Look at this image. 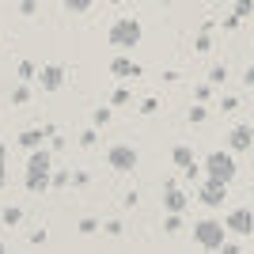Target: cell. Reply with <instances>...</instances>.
Wrapping results in <instances>:
<instances>
[{
	"instance_id": "cell-23",
	"label": "cell",
	"mask_w": 254,
	"mask_h": 254,
	"mask_svg": "<svg viewBox=\"0 0 254 254\" xmlns=\"http://www.w3.org/2000/svg\"><path fill=\"white\" fill-rule=\"evenodd\" d=\"M182 175H186V179H190V182H197V179H201V175H205V171H201V163L193 159L190 167H182Z\"/></svg>"
},
{
	"instance_id": "cell-16",
	"label": "cell",
	"mask_w": 254,
	"mask_h": 254,
	"mask_svg": "<svg viewBox=\"0 0 254 254\" xmlns=\"http://www.w3.org/2000/svg\"><path fill=\"white\" fill-rule=\"evenodd\" d=\"M61 4L72 11V15H84V11H91V4H95V0H61Z\"/></svg>"
},
{
	"instance_id": "cell-37",
	"label": "cell",
	"mask_w": 254,
	"mask_h": 254,
	"mask_svg": "<svg viewBox=\"0 0 254 254\" xmlns=\"http://www.w3.org/2000/svg\"><path fill=\"white\" fill-rule=\"evenodd\" d=\"M110 4H122V0H110Z\"/></svg>"
},
{
	"instance_id": "cell-3",
	"label": "cell",
	"mask_w": 254,
	"mask_h": 254,
	"mask_svg": "<svg viewBox=\"0 0 254 254\" xmlns=\"http://www.w3.org/2000/svg\"><path fill=\"white\" fill-rule=\"evenodd\" d=\"M224 235H228V228L220 220H197L193 224V243L205 247V251H224V243H228Z\"/></svg>"
},
{
	"instance_id": "cell-18",
	"label": "cell",
	"mask_w": 254,
	"mask_h": 254,
	"mask_svg": "<svg viewBox=\"0 0 254 254\" xmlns=\"http://www.w3.org/2000/svg\"><path fill=\"white\" fill-rule=\"evenodd\" d=\"M99 228H103V224H99L95 216H84V220H80V235H95Z\"/></svg>"
},
{
	"instance_id": "cell-11",
	"label": "cell",
	"mask_w": 254,
	"mask_h": 254,
	"mask_svg": "<svg viewBox=\"0 0 254 254\" xmlns=\"http://www.w3.org/2000/svg\"><path fill=\"white\" fill-rule=\"evenodd\" d=\"M38 84H42V91H57L64 84V68L61 64H42L38 68Z\"/></svg>"
},
{
	"instance_id": "cell-34",
	"label": "cell",
	"mask_w": 254,
	"mask_h": 254,
	"mask_svg": "<svg viewBox=\"0 0 254 254\" xmlns=\"http://www.w3.org/2000/svg\"><path fill=\"white\" fill-rule=\"evenodd\" d=\"M42 243H46V232H42V228H38V232L31 235V247H42Z\"/></svg>"
},
{
	"instance_id": "cell-10",
	"label": "cell",
	"mask_w": 254,
	"mask_h": 254,
	"mask_svg": "<svg viewBox=\"0 0 254 254\" xmlns=\"http://www.w3.org/2000/svg\"><path fill=\"white\" fill-rule=\"evenodd\" d=\"M50 137H57V129H53V126H42V129H27V133H19V148L34 152V148H42V140H50Z\"/></svg>"
},
{
	"instance_id": "cell-35",
	"label": "cell",
	"mask_w": 254,
	"mask_h": 254,
	"mask_svg": "<svg viewBox=\"0 0 254 254\" xmlns=\"http://www.w3.org/2000/svg\"><path fill=\"white\" fill-rule=\"evenodd\" d=\"M0 159H8V144L4 140H0Z\"/></svg>"
},
{
	"instance_id": "cell-27",
	"label": "cell",
	"mask_w": 254,
	"mask_h": 254,
	"mask_svg": "<svg viewBox=\"0 0 254 254\" xmlns=\"http://www.w3.org/2000/svg\"><path fill=\"white\" fill-rule=\"evenodd\" d=\"M205 118H209V110H205L201 103H197V106H190V122H205Z\"/></svg>"
},
{
	"instance_id": "cell-15",
	"label": "cell",
	"mask_w": 254,
	"mask_h": 254,
	"mask_svg": "<svg viewBox=\"0 0 254 254\" xmlns=\"http://www.w3.org/2000/svg\"><path fill=\"white\" fill-rule=\"evenodd\" d=\"M0 220L8 224V228H15V224L23 220V209H15V205H8V209H0Z\"/></svg>"
},
{
	"instance_id": "cell-8",
	"label": "cell",
	"mask_w": 254,
	"mask_h": 254,
	"mask_svg": "<svg viewBox=\"0 0 254 254\" xmlns=\"http://www.w3.org/2000/svg\"><path fill=\"white\" fill-rule=\"evenodd\" d=\"M163 209H167V212H186V209H190V197L179 190V182H175V179L163 186Z\"/></svg>"
},
{
	"instance_id": "cell-19",
	"label": "cell",
	"mask_w": 254,
	"mask_h": 254,
	"mask_svg": "<svg viewBox=\"0 0 254 254\" xmlns=\"http://www.w3.org/2000/svg\"><path fill=\"white\" fill-rule=\"evenodd\" d=\"M110 118H114V114H110V106H99L95 114H91V122H95V129H103L106 122H110Z\"/></svg>"
},
{
	"instance_id": "cell-6",
	"label": "cell",
	"mask_w": 254,
	"mask_h": 254,
	"mask_svg": "<svg viewBox=\"0 0 254 254\" xmlns=\"http://www.w3.org/2000/svg\"><path fill=\"white\" fill-rule=\"evenodd\" d=\"M106 163H110L118 175H133V171H137V148H133V144H110V148H106Z\"/></svg>"
},
{
	"instance_id": "cell-25",
	"label": "cell",
	"mask_w": 254,
	"mask_h": 254,
	"mask_svg": "<svg viewBox=\"0 0 254 254\" xmlns=\"http://www.w3.org/2000/svg\"><path fill=\"white\" fill-rule=\"evenodd\" d=\"M110 103H114V106H126V103H129V87H114Z\"/></svg>"
},
{
	"instance_id": "cell-4",
	"label": "cell",
	"mask_w": 254,
	"mask_h": 254,
	"mask_svg": "<svg viewBox=\"0 0 254 254\" xmlns=\"http://www.w3.org/2000/svg\"><path fill=\"white\" fill-rule=\"evenodd\" d=\"M106 38H110L114 50H133L140 42V23L137 19H114L110 31H106Z\"/></svg>"
},
{
	"instance_id": "cell-7",
	"label": "cell",
	"mask_w": 254,
	"mask_h": 254,
	"mask_svg": "<svg viewBox=\"0 0 254 254\" xmlns=\"http://www.w3.org/2000/svg\"><path fill=\"white\" fill-rule=\"evenodd\" d=\"M224 228L232 235H254V212L251 209H232L224 216Z\"/></svg>"
},
{
	"instance_id": "cell-22",
	"label": "cell",
	"mask_w": 254,
	"mask_h": 254,
	"mask_svg": "<svg viewBox=\"0 0 254 254\" xmlns=\"http://www.w3.org/2000/svg\"><path fill=\"white\" fill-rule=\"evenodd\" d=\"M27 99H31V87H27V84H19L15 91H11V103H15V106H23Z\"/></svg>"
},
{
	"instance_id": "cell-1",
	"label": "cell",
	"mask_w": 254,
	"mask_h": 254,
	"mask_svg": "<svg viewBox=\"0 0 254 254\" xmlns=\"http://www.w3.org/2000/svg\"><path fill=\"white\" fill-rule=\"evenodd\" d=\"M53 148H34L31 159H27V179H23V186L31 193H42L50 190V175H53Z\"/></svg>"
},
{
	"instance_id": "cell-20",
	"label": "cell",
	"mask_w": 254,
	"mask_h": 254,
	"mask_svg": "<svg viewBox=\"0 0 254 254\" xmlns=\"http://www.w3.org/2000/svg\"><path fill=\"white\" fill-rule=\"evenodd\" d=\"M235 15H239V19L254 15V0H235Z\"/></svg>"
},
{
	"instance_id": "cell-24",
	"label": "cell",
	"mask_w": 254,
	"mask_h": 254,
	"mask_svg": "<svg viewBox=\"0 0 254 254\" xmlns=\"http://www.w3.org/2000/svg\"><path fill=\"white\" fill-rule=\"evenodd\" d=\"M34 76H38V68L31 61H19V80H34Z\"/></svg>"
},
{
	"instance_id": "cell-32",
	"label": "cell",
	"mask_w": 254,
	"mask_h": 254,
	"mask_svg": "<svg viewBox=\"0 0 254 254\" xmlns=\"http://www.w3.org/2000/svg\"><path fill=\"white\" fill-rule=\"evenodd\" d=\"M156 106H159L156 99H144V103H140V114H156Z\"/></svg>"
},
{
	"instance_id": "cell-31",
	"label": "cell",
	"mask_w": 254,
	"mask_h": 254,
	"mask_svg": "<svg viewBox=\"0 0 254 254\" xmlns=\"http://www.w3.org/2000/svg\"><path fill=\"white\" fill-rule=\"evenodd\" d=\"M103 232H106V235H122V224H118V220H106Z\"/></svg>"
},
{
	"instance_id": "cell-26",
	"label": "cell",
	"mask_w": 254,
	"mask_h": 254,
	"mask_svg": "<svg viewBox=\"0 0 254 254\" xmlns=\"http://www.w3.org/2000/svg\"><path fill=\"white\" fill-rule=\"evenodd\" d=\"M209 80H212V84H224V80H228V68H224V64H212Z\"/></svg>"
},
{
	"instance_id": "cell-30",
	"label": "cell",
	"mask_w": 254,
	"mask_h": 254,
	"mask_svg": "<svg viewBox=\"0 0 254 254\" xmlns=\"http://www.w3.org/2000/svg\"><path fill=\"white\" fill-rule=\"evenodd\" d=\"M193 95H197V103H205V99L212 95V87H209V84H197V91H193Z\"/></svg>"
},
{
	"instance_id": "cell-29",
	"label": "cell",
	"mask_w": 254,
	"mask_h": 254,
	"mask_svg": "<svg viewBox=\"0 0 254 254\" xmlns=\"http://www.w3.org/2000/svg\"><path fill=\"white\" fill-rule=\"evenodd\" d=\"M19 11H23V15H34V11H38V0H23Z\"/></svg>"
},
{
	"instance_id": "cell-5",
	"label": "cell",
	"mask_w": 254,
	"mask_h": 254,
	"mask_svg": "<svg viewBox=\"0 0 254 254\" xmlns=\"http://www.w3.org/2000/svg\"><path fill=\"white\" fill-rule=\"evenodd\" d=\"M197 201H201L205 209H220V205L228 201V182L201 175V179H197Z\"/></svg>"
},
{
	"instance_id": "cell-12",
	"label": "cell",
	"mask_w": 254,
	"mask_h": 254,
	"mask_svg": "<svg viewBox=\"0 0 254 254\" xmlns=\"http://www.w3.org/2000/svg\"><path fill=\"white\" fill-rule=\"evenodd\" d=\"M110 76H118V80H137L140 64L129 61V57H114V61H110Z\"/></svg>"
},
{
	"instance_id": "cell-14",
	"label": "cell",
	"mask_w": 254,
	"mask_h": 254,
	"mask_svg": "<svg viewBox=\"0 0 254 254\" xmlns=\"http://www.w3.org/2000/svg\"><path fill=\"white\" fill-rule=\"evenodd\" d=\"M68 182H72V171H53L50 175V190H64Z\"/></svg>"
},
{
	"instance_id": "cell-28",
	"label": "cell",
	"mask_w": 254,
	"mask_h": 254,
	"mask_svg": "<svg viewBox=\"0 0 254 254\" xmlns=\"http://www.w3.org/2000/svg\"><path fill=\"white\" fill-rule=\"evenodd\" d=\"M95 144V129H87V133H80V148H91Z\"/></svg>"
},
{
	"instance_id": "cell-33",
	"label": "cell",
	"mask_w": 254,
	"mask_h": 254,
	"mask_svg": "<svg viewBox=\"0 0 254 254\" xmlns=\"http://www.w3.org/2000/svg\"><path fill=\"white\" fill-rule=\"evenodd\" d=\"M239 23H243V19H239V15H235V11H232V15H228V19H224V27H228V31H235V27H239Z\"/></svg>"
},
{
	"instance_id": "cell-2",
	"label": "cell",
	"mask_w": 254,
	"mask_h": 254,
	"mask_svg": "<svg viewBox=\"0 0 254 254\" xmlns=\"http://www.w3.org/2000/svg\"><path fill=\"white\" fill-rule=\"evenodd\" d=\"M201 171L205 175H209V179H220V182H228V186H232V179L235 175H239V163H235V152L228 148V152H209V156H205V163H201Z\"/></svg>"
},
{
	"instance_id": "cell-21",
	"label": "cell",
	"mask_w": 254,
	"mask_h": 254,
	"mask_svg": "<svg viewBox=\"0 0 254 254\" xmlns=\"http://www.w3.org/2000/svg\"><path fill=\"white\" fill-rule=\"evenodd\" d=\"M209 27H212V23H205V31L197 34V38H193V50H197V53H205V50H209Z\"/></svg>"
},
{
	"instance_id": "cell-36",
	"label": "cell",
	"mask_w": 254,
	"mask_h": 254,
	"mask_svg": "<svg viewBox=\"0 0 254 254\" xmlns=\"http://www.w3.org/2000/svg\"><path fill=\"white\" fill-rule=\"evenodd\" d=\"M159 4H171V0H159Z\"/></svg>"
},
{
	"instance_id": "cell-38",
	"label": "cell",
	"mask_w": 254,
	"mask_h": 254,
	"mask_svg": "<svg viewBox=\"0 0 254 254\" xmlns=\"http://www.w3.org/2000/svg\"><path fill=\"white\" fill-rule=\"evenodd\" d=\"M251 197H254V186H251Z\"/></svg>"
},
{
	"instance_id": "cell-13",
	"label": "cell",
	"mask_w": 254,
	"mask_h": 254,
	"mask_svg": "<svg viewBox=\"0 0 254 254\" xmlns=\"http://www.w3.org/2000/svg\"><path fill=\"white\" fill-rule=\"evenodd\" d=\"M171 163H175V167H190V163H193V148H190V144H175V148H171Z\"/></svg>"
},
{
	"instance_id": "cell-9",
	"label": "cell",
	"mask_w": 254,
	"mask_h": 254,
	"mask_svg": "<svg viewBox=\"0 0 254 254\" xmlns=\"http://www.w3.org/2000/svg\"><path fill=\"white\" fill-rule=\"evenodd\" d=\"M228 148L239 156V152H254V129L251 126H235L228 133Z\"/></svg>"
},
{
	"instance_id": "cell-17",
	"label": "cell",
	"mask_w": 254,
	"mask_h": 254,
	"mask_svg": "<svg viewBox=\"0 0 254 254\" xmlns=\"http://www.w3.org/2000/svg\"><path fill=\"white\" fill-rule=\"evenodd\" d=\"M179 228H182V212H167V220H163V232L175 235Z\"/></svg>"
}]
</instances>
